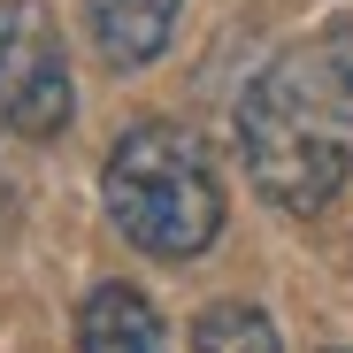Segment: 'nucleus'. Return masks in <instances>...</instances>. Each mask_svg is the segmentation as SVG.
<instances>
[{"label": "nucleus", "mask_w": 353, "mask_h": 353, "mask_svg": "<svg viewBox=\"0 0 353 353\" xmlns=\"http://www.w3.org/2000/svg\"><path fill=\"white\" fill-rule=\"evenodd\" d=\"M185 0H92V46L108 70H146L176 31Z\"/></svg>", "instance_id": "nucleus-5"}, {"label": "nucleus", "mask_w": 353, "mask_h": 353, "mask_svg": "<svg viewBox=\"0 0 353 353\" xmlns=\"http://www.w3.org/2000/svg\"><path fill=\"white\" fill-rule=\"evenodd\" d=\"M323 70H330V77H338V92L353 100V8L323 31Z\"/></svg>", "instance_id": "nucleus-7"}, {"label": "nucleus", "mask_w": 353, "mask_h": 353, "mask_svg": "<svg viewBox=\"0 0 353 353\" xmlns=\"http://www.w3.org/2000/svg\"><path fill=\"white\" fill-rule=\"evenodd\" d=\"M70 54L39 0H0V123L23 139L70 131Z\"/></svg>", "instance_id": "nucleus-3"}, {"label": "nucleus", "mask_w": 353, "mask_h": 353, "mask_svg": "<svg viewBox=\"0 0 353 353\" xmlns=\"http://www.w3.org/2000/svg\"><path fill=\"white\" fill-rule=\"evenodd\" d=\"M100 200L108 223L154 261H200L223 239V176L185 123H131L100 169Z\"/></svg>", "instance_id": "nucleus-2"}, {"label": "nucleus", "mask_w": 353, "mask_h": 353, "mask_svg": "<svg viewBox=\"0 0 353 353\" xmlns=\"http://www.w3.org/2000/svg\"><path fill=\"white\" fill-rule=\"evenodd\" d=\"M77 353H169L154 300L139 284H123V276L92 284L85 307H77Z\"/></svg>", "instance_id": "nucleus-4"}, {"label": "nucleus", "mask_w": 353, "mask_h": 353, "mask_svg": "<svg viewBox=\"0 0 353 353\" xmlns=\"http://www.w3.org/2000/svg\"><path fill=\"white\" fill-rule=\"evenodd\" d=\"M192 353H284V338L254 300H215L192 323Z\"/></svg>", "instance_id": "nucleus-6"}, {"label": "nucleus", "mask_w": 353, "mask_h": 353, "mask_svg": "<svg viewBox=\"0 0 353 353\" xmlns=\"http://www.w3.org/2000/svg\"><path fill=\"white\" fill-rule=\"evenodd\" d=\"M239 154L254 192L284 215H323L353 176V108L323 54L269 62L239 100Z\"/></svg>", "instance_id": "nucleus-1"}]
</instances>
